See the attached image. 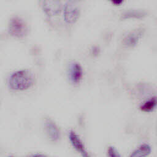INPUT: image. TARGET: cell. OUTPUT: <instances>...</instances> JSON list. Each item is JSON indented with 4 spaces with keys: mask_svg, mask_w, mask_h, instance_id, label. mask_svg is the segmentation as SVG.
<instances>
[{
    "mask_svg": "<svg viewBox=\"0 0 157 157\" xmlns=\"http://www.w3.org/2000/svg\"><path fill=\"white\" fill-rule=\"evenodd\" d=\"M34 75L28 69H20L14 71L7 79L9 87L15 91L28 90L34 84Z\"/></svg>",
    "mask_w": 157,
    "mask_h": 157,
    "instance_id": "6da1fadb",
    "label": "cell"
},
{
    "mask_svg": "<svg viewBox=\"0 0 157 157\" xmlns=\"http://www.w3.org/2000/svg\"><path fill=\"white\" fill-rule=\"evenodd\" d=\"M9 33L17 38H23L28 32V28L25 21L19 16L10 18L8 23Z\"/></svg>",
    "mask_w": 157,
    "mask_h": 157,
    "instance_id": "7a4b0ae2",
    "label": "cell"
},
{
    "mask_svg": "<svg viewBox=\"0 0 157 157\" xmlns=\"http://www.w3.org/2000/svg\"><path fill=\"white\" fill-rule=\"evenodd\" d=\"M80 14V9L74 2L69 1L66 3L63 7V17L67 23H75L78 20Z\"/></svg>",
    "mask_w": 157,
    "mask_h": 157,
    "instance_id": "3957f363",
    "label": "cell"
},
{
    "mask_svg": "<svg viewBox=\"0 0 157 157\" xmlns=\"http://www.w3.org/2000/svg\"><path fill=\"white\" fill-rule=\"evenodd\" d=\"M67 75L71 83H79L83 77V69L81 65L76 61L71 62L67 68Z\"/></svg>",
    "mask_w": 157,
    "mask_h": 157,
    "instance_id": "277c9868",
    "label": "cell"
},
{
    "mask_svg": "<svg viewBox=\"0 0 157 157\" xmlns=\"http://www.w3.org/2000/svg\"><path fill=\"white\" fill-rule=\"evenodd\" d=\"M41 3L42 10L48 17L57 15L62 9V4L59 1H42Z\"/></svg>",
    "mask_w": 157,
    "mask_h": 157,
    "instance_id": "5b68a950",
    "label": "cell"
},
{
    "mask_svg": "<svg viewBox=\"0 0 157 157\" xmlns=\"http://www.w3.org/2000/svg\"><path fill=\"white\" fill-rule=\"evenodd\" d=\"M69 140L72 147L81 155L82 157H91L78 135L74 131H71L69 134Z\"/></svg>",
    "mask_w": 157,
    "mask_h": 157,
    "instance_id": "8992f818",
    "label": "cell"
},
{
    "mask_svg": "<svg viewBox=\"0 0 157 157\" xmlns=\"http://www.w3.org/2000/svg\"><path fill=\"white\" fill-rule=\"evenodd\" d=\"M45 131L52 141H56L60 137V131L56 123L50 118H46L44 121Z\"/></svg>",
    "mask_w": 157,
    "mask_h": 157,
    "instance_id": "52a82bcc",
    "label": "cell"
},
{
    "mask_svg": "<svg viewBox=\"0 0 157 157\" xmlns=\"http://www.w3.org/2000/svg\"><path fill=\"white\" fill-rule=\"evenodd\" d=\"M143 34L142 28H137L130 31L124 36L123 39V43L124 45L128 47L135 46L138 42L139 39Z\"/></svg>",
    "mask_w": 157,
    "mask_h": 157,
    "instance_id": "ba28073f",
    "label": "cell"
},
{
    "mask_svg": "<svg viewBox=\"0 0 157 157\" xmlns=\"http://www.w3.org/2000/svg\"><path fill=\"white\" fill-rule=\"evenodd\" d=\"M151 147L147 144H142L135 149L129 157H147L151 153Z\"/></svg>",
    "mask_w": 157,
    "mask_h": 157,
    "instance_id": "9c48e42d",
    "label": "cell"
},
{
    "mask_svg": "<svg viewBox=\"0 0 157 157\" xmlns=\"http://www.w3.org/2000/svg\"><path fill=\"white\" fill-rule=\"evenodd\" d=\"M157 106V98L152 97L145 101L140 106L141 111L144 112H150L153 111Z\"/></svg>",
    "mask_w": 157,
    "mask_h": 157,
    "instance_id": "30bf717a",
    "label": "cell"
},
{
    "mask_svg": "<svg viewBox=\"0 0 157 157\" xmlns=\"http://www.w3.org/2000/svg\"><path fill=\"white\" fill-rule=\"evenodd\" d=\"M145 13L140 10H129L126 11L122 14L121 18L123 19H127V18H140L145 16Z\"/></svg>",
    "mask_w": 157,
    "mask_h": 157,
    "instance_id": "8fae6325",
    "label": "cell"
},
{
    "mask_svg": "<svg viewBox=\"0 0 157 157\" xmlns=\"http://www.w3.org/2000/svg\"><path fill=\"white\" fill-rule=\"evenodd\" d=\"M108 157H121L117 150L113 146L109 147L107 149Z\"/></svg>",
    "mask_w": 157,
    "mask_h": 157,
    "instance_id": "7c38bea8",
    "label": "cell"
},
{
    "mask_svg": "<svg viewBox=\"0 0 157 157\" xmlns=\"http://www.w3.org/2000/svg\"><path fill=\"white\" fill-rule=\"evenodd\" d=\"M29 157H47L46 155H43V154H34V155H33L31 156H30Z\"/></svg>",
    "mask_w": 157,
    "mask_h": 157,
    "instance_id": "4fadbf2b",
    "label": "cell"
},
{
    "mask_svg": "<svg viewBox=\"0 0 157 157\" xmlns=\"http://www.w3.org/2000/svg\"><path fill=\"white\" fill-rule=\"evenodd\" d=\"M123 2V1H112V3H113V4H115V5H119V4H120L121 3H122Z\"/></svg>",
    "mask_w": 157,
    "mask_h": 157,
    "instance_id": "5bb4252c",
    "label": "cell"
},
{
    "mask_svg": "<svg viewBox=\"0 0 157 157\" xmlns=\"http://www.w3.org/2000/svg\"><path fill=\"white\" fill-rule=\"evenodd\" d=\"M9 157H13V156H9Z\"/></svg>",
    "mask_w": 157,
    "mask_h": 157,
    "instance_id": "9a60e30c",
    "label": "cell"
}]
</instances>
